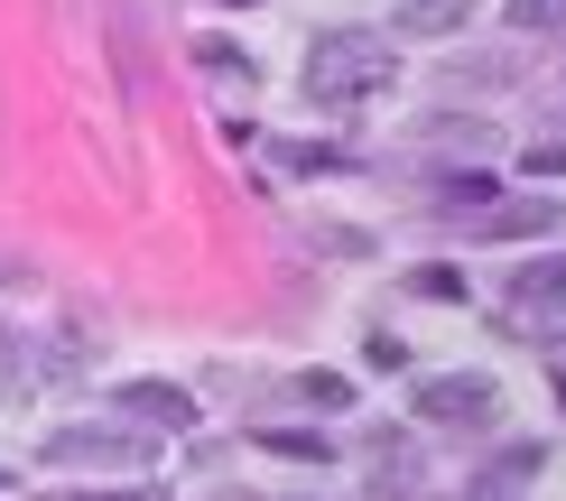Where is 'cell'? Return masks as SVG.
<instances>
[{"instance_id":"obj_11","label":"cell","mask_w":566,"mask_h":501,"mask_svg":"<svg viewBox=\"0 0 566 501\" xmlns=\"http://www.w3.org/2000/svg\"><path fill=\"white\" fill-rule=\"evenodd\" d=\"M56 501H158V492H56Z\"/></svg>"},{"instance_id":"obj_3","label":"cell","mask_w":566,"mask_h":501,"mask_svg":"<svg viewBox=\"0 0 566 501\" xmlns=\"http://www.w3.org/2000/svg\"><path fill=\"white\" fill-rule=\"evenodd\" d=\"M557 196H521V205H474V242H511V232H548Z\"/></svg>"},{"instance_id":"obj_10","label":"cell","mask_w":566,"mask_h":501,"mask_svg":"<svg viewBox=\"0 0 566 501\" xmlns=\"http://www.w3.org/2000/svg\"><path fill=\"white\" fill-rule=\"evenodd\" d=\"M557 167H566V139H538V149H530V177H557Z\"/></svg>"},{"instance_id":"obj_4","label":"cell","mask_w":566,"mask_h":501,"mask_svg":"<svg viewBox=\"0 0 566 501\" xmlns=\"http://www.w3.org/2000/svg\"><path fill=\"white\" fill-rule=\"evenodd\" d=\"M46 456H56V465H84V456H103V465H139L149 446H139V437H103V427H65Z\"/></svg>"},{"instance_id":"obj_7","label":"cell","mask_w":566,"mask_h":501,"mask_svg":"<svg viewBox=\"0 0 566 501\" xmlns=\"http://www.w3.org/2000/svg\"><path fill=\"white\" fill-rule=\"evenodd\" d=\"M521 298H530V306H538V298H566V260H557V251L521 270Z\"/></svg>"},{"instance_id":"obj_5","label":"cell","mask_w":566,"mask_h":501,"mask_svg":"<svg viewBox=\"0 0 566 501\" xmlns=\"http://www.w3.org/2000/svg\"><path fill=\"white\" fill-rule=\"evenodd\" d=\"M464 19H474V0H399L390 29L399 38H446V29H464Z\"/></svg>"},{"instance_id":"obj_1","label":"cell","mask_w":566,"mask_h":501,"mask_svg":"<svg viewBox=\"0 0 566 501\" xmlns=\"http://www.w3.org/2000/svg\"><path fill=\"white\" fill-rule=\"evenodd\" d=\"M390 84H399V46L371 38V29H335V38H316V56H306V93H316L325 112L371 103V93H390Z\"/></svg>"},{"instance_id":"obj_2","label":"cell","mask_w":566,"mask_h":501,"mask_svg":"<svg viewBox=\"0 0 566 501\" xmlns=\"http://www.w3.org/2000/svg\"><path fill=\"white\" fill-rule=\"evenodd\" d=\"M418 418L483 427V418H492V380H474V372H446V380H428V390H418Z\"/></svg>"},{"instance_id":"obj_9","label":"cell","mask_w":566,"mask_h":501,"mask_svg":"<svg viewBox=\"0 0 566 501\" xmlns=\"http://www.w3.org/2000/svg\"><path fill=\"white\" fill-rule=\"evenodd\" d=\"M297 390H306V399H316V409H344V399H353V380H344V372H306V380H297Z\"/></svg>"},{"instance_id":"obj_6","label":"cell","mask_w":566,"mask_h":501,"mask_svg":"<svg viewBox=\"0 0 566 501\" xmlns=\"http://www.w3.org/2000/svg\"><path fill=\"white\" fill-rule=\"evenodd\" d=\"M122 409L158 418V427H186V418H196V409H186V390H168V380H130V390H122Z\"/></svg>"},{"instance_id":"obj_12","label":"cell","mask_w":566,"mask_h":501,"mask_svg":"<svg viewBox=\"0 0 566 501\" xmlns=\"http://www.w3.org/2000/svg\"><path fill=\"white\" fill-rule=\"evenodd\" d=\"M557 344H566V325H557Z\"/></svg>"},{"instance_id":"obj_8","label":"cell","mask_w":566,"mask_h":501,"mask_svg":"<svg viewBox=\"0 0 566 501\" xmlns=\"http://www.w3.org/2000/svg\"><path fill=\"white\" fill-rule=\"evenodd\" d=\"M511 29H566V0H511Z\"/></svg>"}]
</instances>
